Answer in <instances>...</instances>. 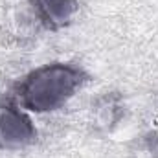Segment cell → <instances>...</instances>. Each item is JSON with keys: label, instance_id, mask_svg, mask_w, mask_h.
I'll return each mask as SVG.
<instances>
[{"label": "cell", "instance_id": "1", "mask_svg": "<svg viewBox=\"0 0 158 158\" xmlns=\"http://www.w3.org/2000/svg\"><path fill=\"white\" fill-rule=\"evenodd\" d=\"M86 81V74L74 64L52 63L35 68L20 81L17 92L20 105L31 112L61 109Z\"/></svg>", "mask_w": 158, "mask_h": 158}, {"label": "cell", "instance_id": "2", "mask_svg": "<svg viewBox=\"0 0 158 158\" xmlns=\"http://www.w3.org/2000/svg\"><path fill=\"white\" fill-rule=\"evenodd\" d=\"M37 131L28 114H24L15 103H0V149H22L33 143Z\"/></svg>", "mask_w": 158, "mask_h": 158}, {"label": "cell", "instance_id": "3", "mask_svg": "<svg viewBox=\"0 0 158 158\" xmlns=\"http://www.w3.org/2000/svg\"><path fill=\"white\" fill-rule=\"evenodd\" d=\"M35 13L48 30H61L70 24L72 17L77 13V0H30Z\"/></svg>", "mask_w": 158, "mask_h": 158}]
</instances>
